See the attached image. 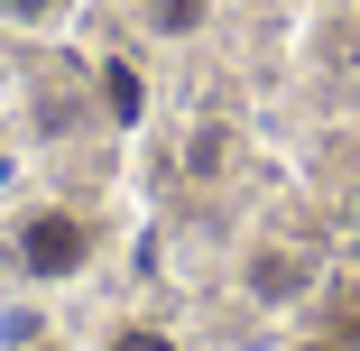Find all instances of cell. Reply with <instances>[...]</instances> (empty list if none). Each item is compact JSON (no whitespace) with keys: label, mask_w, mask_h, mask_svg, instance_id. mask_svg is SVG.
<instances>
[{"label":"cell","mask_w":360,"mask_h":351,"mask_svg":"<svg viewBox=\"0 0 360 351\" xmlns=\"http://www.w3.org/2000/svg\"><path fill=\"white\" fill-rule=\"evenodd\" d=\"M65 10V0H0V19H10V28H46Z\"/></svg>","instance_id":"obj_5"},{"label":"cell","mask_w":360,"mask_h":351,"mask_svg":"<svg viewBox=\"0 0 360 351\" xmlns=\"http://www.w3.org/2000/svg\"><path fill=\"white\" fill-rule=\"evenodd\" d=\"M102 351H185V342H176V333H158V324H120Z\"/></svg>","instance_id":"obj_4"},{"label":"cell","mask_w":360,"mask_h":351,"mask_svg":"<svg viewBox=\"0 0 360 351\" xmlns=\"http://www.w3.org/2000/svg\"><path fill=\"white\" fill-rule=\"evenodd\" d=\"M93 222L75 213V203H28V213L10 222V268L28 277V287H75V277L93 268Z\"/></svg>","instance_id":"obj_1"},{"label":"cell","mask_w":360,"mask_h":351,"mask_svg":"<svg viewBox=\"0 0 360 351\" xmlns=\"http://www.w3.org/2000/svg\"><path fill=\"white\" fill-rule=\"evenodd\" d=\"M37 351H46V342H37Z\"/></svg>","instance_id":"obj_6"},{"label":"cell","mask_w":360,"mask_h":351,"mask_svg":"<svg viewBox=\"0 0 360 351\" xmlns=\"http://www.w3.org/2000/svg\"><path fill=\"white\" fill-rule=\"evenodd\" d=\"M305 287H314V259H305V250H250V296L296 305Z\"/></svg>","instance_id":"obj_2"},{"label":"cell","mask_w":360,"mask_h":351,"mask_svg":"<svg viewBox=\"0 0 360 351\" xmlns=\"http://www.w3.org/2000/svg\"><path fill=\"white\" fill-rule=\"evenodd\" d=\"M148 28H158V37H185V28H203V0H148Z\"/></svg>","instance_id":"obj_3"}]
</instances>
